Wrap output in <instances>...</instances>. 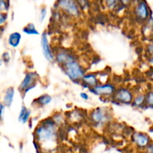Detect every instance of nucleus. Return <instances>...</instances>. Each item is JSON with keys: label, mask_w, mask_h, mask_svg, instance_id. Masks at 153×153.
I'll list each match as a JSON object with an SVG mask.
<instances>
[{"label": "nucleus", "mask_w": 153, "mask_h": 153, "mask_svg": "<svg viewBox=\"0 0 153 153\" xmlns=\"http://www.w3.org/2000/svg\"><path fill=\"white\" fill-rule=\"evenodd\" d=\"M34 137L40 147L46 146V150H52L58 139V126L52 119L44 120L36 127Z\"/></svg>", "instance_id": "1"}, {"label": "nucleus", "mask_w": 153, "mask_h": 153, "mask_svg": "<svg viewBox=\"0 0 153 153\" xmlns=\"http://www.w3.org/2000/svg\"><path fill=\"white\" fill-rule=\"evenodd\" d=\"M62 67L66 75L73 81L82 80V77L85 75V70L76 59L67 63Z\"/></svg>", "instance_id": "2"}, {"label": "nucleus", "mask_w": 153, "mask_h": 153, "mask_svg": "<svg viewBox=\"0 0 153 153\" xmlns=\"http://www.w3.org/2000/svg\"><path fill=\"white\" fill-rule=\"evenodd\" d=\"M58 7L65 13L73 17H79L81 14L79 5L77 1L73 0H61L57 2Z\"/></svg>", "instance_id": "3"}, {"label": "nucleus", "mask_w": 153, "mask_h": 153, "mask_svg": "<svg viewBox=\"0 0 153 153\" xmlns=\"http://www.w3.org/2000/svg\"><path fill=\"white\" fill-rule=\"evenodd\" d=\"M111 115L105 108H97L91 113V120L96 126H103L110 120Z\"/></svg>", "instance_id": "4"}, {"label": "nucleus", "mask_w": 153, "mask_h": 153, "mask_svg": "<svg viewBox=\"0 0 153 153\" xmlns=\"http://www.w3.org/2000/svg\"><path fill=\"white\" fill-rule=\"evenodd\" d=\"M40 44L42 47V52L43 55L46 60L49 62H52L55 60V55L53 53L50 44H49V39H48L47 33L46 31L41 34V39H40Z\"/></svg>", "instance_id": "5"}, {"label": "nucleus", "mask_w": 153, "mask_h": 153, "mask_svg": "<svg viewBox=\"0 0 153 153\" xmlns=\"http://www.w3.org/2000/svg\"><path fill=\"white\" fill-rule=\"evenodd\" d=\"M114 99L117 102L124 104H129L133 101V94L128 89L125 88H121L116 90L114 94Z\"/></svg>", "instance_id": "6"}, {"label": "nucleus", "mask_w": 153, "mask_h": 153, "mask_svg": "<svg viewBox=\"0 0 153 153\" xmlns=\"http://www.w3.org/2000/svg\"><path fill=\"white\" fill-rule=\"evenodd\" d=\"M38 76L34 72H29L26 73V75L24 77L23 80L21 82L19 85V90L21 91H23L24 93H27L28 91L34 87V83L37 81Z\"/></svg>", "instance_id": "7"}, {"label": "nucleus", "mask_w": 153, "mask_h": 153, "mask_svg": "<svg viewBox=\"0 0 153 153\" xmlns=\"http://www.w3.org/2000/svg\"><path fill=\"white\" fill-rule=\"evenodd\" d=\"M92 90L94 94L99 96H102V97H109V96L114 95L115 91H116L114 86L110 83H105L102 84V85L99 84L97 86L93 88Z\"/></svg>", "instance_id": "8"}, {"label": "nucleus", "mask_w": 153, "mask_h": 153, "mask_svg": "<svg viewBox=\"0 0 153 153\" xmlns=\"http://www.w3.org/2000/svg\"><path fill=\"white\" fill-rule=\"evenodd\" d=\"M55 58L57 62L61 66L64 65L67 63L76 59V57L67 50H61L56 53L55 55Z\"/></svg>", "instance_id": "9"}, {"label": "nucleus", "mask_w": 153, "mask_h": 153, "mask_svg": "<svg viewBox=\"0 0 153 153\" xmlns=\"http://www.w3.org/2000/svg\"><path fill=\"white\" fill-rule=\"evenodd\" d=\"M134 12L138 19L141 20H145L147 19L149 16V7L146 1H140L136 5Z\"/></svg>", "instance_id": "10"}, {"label": "nucleus", "mask_w": 153, "mask_h": 153, "mask_svg": "<svg viewBox=\"0 0 153 153\" xmlns=\"http://www.w3.org/2000/svg\"><path fill=\"white\" fill-rule=\"evenodd\" d=\"M133 140L137 146L140 148L146 147L149 145V137L147 134L141 132H135L133 135Z\"/></svg>", "instance_id": "11"}, {"label": "nucleus", "mask_w": 153, "mask_h": 153, "mask_svg": "<svg viewBox=\"0 0 153 153\" xmlns=\"http://www.w3.org/2000/svg\"><path fill=\"white\" fill-rule=\"evenodd\" d=\"M15 95V91L14 88L12 87H9L5 90L4 94V97H3V101L2 103L5 107H10L13 102V99H14Z\"/></svg>", "instance_id": "12"}, {"label": "nucleus", "mask_w": 153, "mask_h": 153, "mask_svg": "<svg viewBox=\"0 0 153 153\" xmlns=\"http://www.w3.org/2000/svg\"><path fill=\"white\" fill-rule=\"evenodd\" d=\"M82 81L84 83V85H86L88 87H90V88H92L99 85L98 78H97V75L94 74V73L85 74L82 77Z\"/></svg>", "instance_id": "13"}, {"label": "nucleus", "mask_w": 153, "mask_h": 153, "mask_svg": "<svg viewBox=\"0 0 153 153\" xmlns=\"http://www.w3.org/2000/svg\"><path fill=\"white\" fill-rule=\"evenodd\" d=\"M21 39H22V35L19 32H13L9 35L7 38V43L9 46H11L12 48H16L19 46L20 43Z\"/></svg>", "instance_id": "14"}, {"label": "nucleus", "mask_w": 153, "mask_h": 153, "mask_svg": "<svg viewBox=\"0 0 153 153\" xmlns=\"http://www.w3.org/2000/svg\"><path fill=\"white\" fill-rule=\"evenodd\" d=\"M30 116H31V111L27 108L25 105H22L19 111V117H18L19 122L22 124L26 123L29 120Z\"/></svg>", "instance_id": "15"}, {"label": "nucleus", "mask_w": 153, "mask_h": 153, "mask_svg": "<svg viewBox=\"0 0 153 153\" xmlns=\"http://www.w3.org/2000/svg\"><path fill=\"white\" fill-rule=\"evenodd\" d=\"M34 102H35V103L40 106L47 105L52 102V97L48 94H44V95L40 96L38 98L36 99Z\"/></svg>", "instance_id": "16"}, {"label": "nucleus", "mask_w": 153, "mask_h": 153, "mask_svg": "<svg viewBox=\"0 0 153 153\" xmlns=\"http://www.w3.org/2000/svg\"><path fill=\"white\" fill-rule=\"evenodd\" d=\"M23 32L28 35H39V31L33 23H28L23 28Z\"/></svg>", "instance_id": "17"}, {"label": "nucleus", "mask_w": 153, "mask_h": 153, "mask_svg": "<svg viewBox=\"0 0 153 153\" xmlns=\"http://www.w3.org/2000/svg\"><path fill=\"white\" fill-rule=\"evenodd\" d=\"M145 102V96L143 94L137 95L134 99H133V105L135 107H140Z\"/></svg>", "instance_id": "18"}, {"label": "nucleus", "mask_w": 153, "mask_h": 153, "mask_svg": "<svg viewBox=\"0 0 153 153\" xmlns=\"http://www.w3.org/2000/svg\"><path fill=\"white\" fill-rule=\"evenodd\" d=\"M52 120L54 121V123H55V124H56L57 126H61V124H63L64 123V116H63L61 114H55L53 116V117L52 118Z\"/></svg>", "instance_id": "19"}, {"label": "nucleus", "mask_w": 153, "mask_h": 153, "mask_svg": "<svg viewBox=\"0 0 153 153\" xmlns=\"http://www.w3.org/2000/svg\"><path fill=\"white\" fill-rule=\"evenodd\" d=\"M9 6H10L9 5V1L0 0V11L7 13L9 9Z\"/></svg>", "instance_id": "20"}, {"label": "nucleus", "mask_w": 153, "mask_h": 153, "mask_svg": "<svg viewBox=\"0 0 153 153\" xmlns=\"http://www.w3.org/2000/svg\"><path fill=\"white\" fill-rule=\"evenodd\" d=\"M47 15V8L46 7H41L40 10V16H39V20L40 22H43L46 19V16Z\"/></svg>", "instance_id": "21"}, {"label": "nucleus", "mask_w": 153, "mask_h": 153, "mask_svg": "<svg viewBox=\"0 0 153 153\" xmlns=\"http://www.w3.org/2000/svg\"><path fill=\"white\" fill-rule=\"evenodd\" d=\"M7 13L5 12H1L0 11V27L3 26L5 25L7 20Z\"/></svg>", "instance_id": "22"}, {"label": "nucleus", "mask_w": 153, "mask_h": 153, "mask_svg": "<svg viewBox=\"0 0 153 153\" xmlns=\"http://www.w3.org/2000/svg\"><path fill=\"white\" fill-rule=\"evenodd\" d=\"M145 102H146V104L152 106L153 105V92H149L146 96H145Z\"/></svg>", "instance_id": "23"}, {"label": "nucleus", "mask_w": 153, "mask_h": 153, "mask_svg": "<svg viewBox=\"0 0 153 153\" xmlns=\"http://www.w3.org/2000/svg\"><path fill=\"white\" fill-rule=\"evenodd\" d=\"M81 118H82V115L78 111H74L71 113V120L78 121L80 120Z\"/></svg>", "instance_id": "24"}, {"label": "nucleus", "mask_w": 153, "mask_h": 153, "mask_svg": "<svg viewBox=\"0 0 153 153\" xmlns=\"http://www.w3.org/2000/svg\"><path fill=\"white\" fill-rule=\"evenodd\" d=\"M4 111H5V106L3 105L2 102H0V118L2 119L3 116H4Z\"/></svg>", "instance_id": "25"}, {"label": "nucleus", "mask_w": 153, "mask_h": 153, "mask_svg": "<svg viewBox=\"0 0 153 153\" xmlns=\"http://www.w3.org/2000/svg\"><path fill=\"white\" fill-rule=\"evenodd\" d=\"M1 61H4V62H8L9 60H10V55L7 52H4L1 56Z\"/></svg>", "instance_id": "26"}, {"label": "nucleus", "mask_w": 153, "mask_h": 153, "mask_svg": "<svg viewBox=\"0 0 153 153\" xmlns=\"http://www.w3.org/2000/svg\"><path fill=\"white\" fill-rule=\"evenodd\" d=\"M80 97H81V98H82V100H89V96H88V94H86V93H85V92L81 93Z\"/></svg>", "instance_id": "27"}, {"label": "nucleus", "mask_w": 153, "mask_h": 153, "mask_svg": "<svg viewBox=\"0 0 153 153\" xmlns=\"http://www.w3.org/2000/svg\"><path fill=\"white\" fill-rule=\"evenodd\" d=\"M148 153H153V143L152 144H149L147 147Z\"/></svg>", "instance_id": "28"}, {"label": "nucleus", "mask_w": 153, "mask_h": 153, "mask_svg": "<svg viewBox=\"0 0 153 153\" xmlns=\"http://www.w3.org/2000/svg\"><path fill=\"white\" fill-rule=\"evenodd\" d=\"M150 61V63H151V64H153V55H152V58H150V61Z\"/></svg>", "instance_id": "29"}, {"label": "nucleus", "mask_w": 153, "mask_h": 153, "mask_svg": "<svg viewBox=\"0 0 153 153\" xmlns=\"http://www.w3.org/2000/svg\"><path fill=\"white\" fill-rule=\"evenodd\" d=\"M1 64H2V61H1V57H0V66L1 65Z\"/></svg>", "instance_id": "30"}, {"label": "nucleus", "mask_w": 153, "mask_h": 153, "mask_svg": "<svg viewBox=\"0 0 153 153\" xmlns=\"http://www.w3.org/2000/svg\"><path fill=\"white\" fill-rule=\"evenodd\" d=\"M1 118H0V124H1Z\"/></svg>", "instance_id": "31"}]
</instances>
